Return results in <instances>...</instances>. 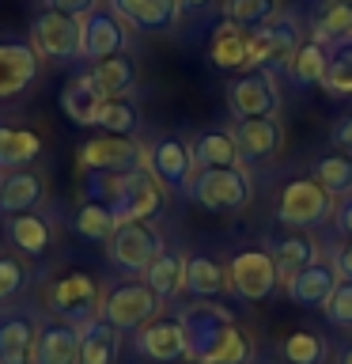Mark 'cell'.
<instances>
[{"mask_svg":"<svg viewBox=\"0 0 352 364\" xmlns=\"http://www.w3.org/2000/svg\"><path fill=\"white\" fill-rule=\"evenodd\" d=\"M186 326V346L193 364H250L254 346L243 330L235 326V318L220 304H189L178 315Z\"/></svg>","mask_w":352,"mask_h":364,"instance_id":"1","label":"cell"},{"mask_svg":"<svg viewBox=\"0 0 352 364\" xmlns=\"http://www.w3.org/2000/svg\"><path fill=\"white\" fill-rule=\"evenodd\" d=\"M87 201H102L114 213L118 224H144L152 220L163 205V186L148 167L136 171H91L87 182Z\"/></svg>","mask_w":352,"mask_h":364,"instance_id":"2","label":"cell"},{"mask_svg":"<svg viewBox=\"0 0 352 364\" xmlns=\"http://www.w3.org/2000/svg\"><path fill=\"white\" fill-rule=\"evenodd\" d=\"M189 198L209 213H238L254 198V182L243 167H209L193 175Z\"/></svg>","mask_w":352,"mask_h":364,"instance_id":"3","label":"cell"},{"mask_svg":"<svg viewBox=\"0 0 352 364\" xmlns=\"http://www.w3.org/2000/svg\"><path fill=\"white\" fill-rule=\"evenodd\" d=\"M159 307H163V300H159L144 281H121V284H114V289L102 296L99 318H102V323H110L118 334H125V330L148 326L155 318Z\"/></svg>","mask_w":352,"mask_h":364,"instance_id":"4","label":"cell"},{"mask_svg":"<svg viewBox=\"0 0 352 364\" xmlns=\"http://www.w3.org/2000/svg\"><path fill=\"white\" fill-rule=\"evenodd\" d=\"M246 42H250V68H269L273 73V68L288 65L292 53L299 50L303 27H299V19H295L292 11H280L277 19L261 23L258 31H250Z\"/></svg>","mask_w":352,"mask_h":364,"instance_id":"5","label":"cell"},{"mask_svg":"<svg viewBox=\"0 0 352 364\" xmlns=\"http://www.w3.org/2000/svg\"><path fill=\"white\" fill-rule=\"evenodd\" d=\"M334 205L337 201L329 198L311 175L292 178L277 198V220L288 224V228H322L329 216H334Z\"/></svg>","mask_w":352,"mask_h":364,"instance_id":"6","label":"cell"},{"mask_svg":"<svg viewBox=\"0 0 352 364\" xmlns=\"http://www.w3.org/2000/svg\"><path fill=\"white\" fill-rule=\"evenodd\" d=\"M227 107L238 122L243 118H269L280 110V91L277 76L269 68H243L231 84H227Z\"/></svg>","mask_w":352,"mask_h":364,"instance_id":"7","label":"cell"},{"mask_svg":"<svg viewBox=\"0 0 352 364\" xmlns=\"http://www.w3.org/2000/svg\"><path fill=\"white\" fill-rule=\"evenodd\" d=\"M99 284L87 273H68V277L53 281L45 289V307L72 326H87L91 318H99Z\"/></svg>","mask_w":352,"mask_h":364,"instance_id":"8","label":"cell"},{"mask_svg":"<svg viewBox=\"0 0 352 364\" xmlns=\"http://www.w3.org/2000/svg\"><path fill=\"white\" fill-rule=\"evenodd\" d=\"M227 284L238 300H265V296L277 292L280 284V273H277V262H273L269 250L261 247H246L227 262Z\"/></svg>","mask_w":352,"mask_h":364,"instance_id":"9","label":"cell"},{"mask_svg":"<svg viewBox=\"0 0 352 364\" xmlns=\"http://www.w3.org/2000/svg\"><path fill=\"white\" fill-rule=\"evenodd\" d=\"M159 250H163V235L148 220L144 224H118V232L106 239V255L114 266L125 273H141V277L159 258Z\"/></svg>","mask_w":352,"mask_h":364,"instance_id":"10","label":"cell"},{"mask_svg":"<svg viewBox=\"0 0 352 364\" xmlns=\"http://www.w3.org/2000/svg\"><path fill=\"white\" fill-rule=\"evenodd\" d=\"M79 167L87 171H136V167H148V148H141L129 136H114V133H102V136H91V141L79 144Z\"/></svg>","mask_w":352,"mask_h":364,"instance_id":"11","label":"cell"},{"mask_svg":"<svg viewBox=\"0 0 352 364\" xmlns=\"http://www.w3.org/2000/svg\"><path fill=\"white\" fill-rule=\"evenodd\" d=\"M125 46H129L125 23L110 8H95L79 19V61H106L114 53H125Z\"/></svg>","mask_w":352,"mask_h":364,"instance_id":"12","label":"cell"},{"mask_svg":"<svg viewBox=\"0 0 352 364\" xmlns=\"http://www.w3.org/2000/svg\"><path fill=\"white\" fill-rule=\"evenodd\" d=\"M148 171L155 175L159 186L189 193V182L197 175V159H193V148L186 141H178V136H159V141L148 148Z\"/></svg>","mask_w":352,"mask_h":364,"instance_id":"13","label":"cell"},{"mask_svg":"<svg viewBox=\"0 0 352 364\" xmlns=\"http://www.w3.org/2000/svg\"><path fill=\"white\" fill-rule=\"evenodd\" d=\"M31 38H34V50L38 53L53 57V61H72V57H79V19L45 8L34 19Z\"/></svg>","mask_w":352,"mask_h":364,"instance_id":"14","label":"cell"},{"mask_svg":"<svg viewBox=\"0 0 352 364\" xmlns=\"http://www.w3.org/2000/svg\"><path fill=\"white\" fill-rule=\"evenodd\" d=\"M136 353L148 360H159V364L186 360L189 346H186V326H182V318H152L148 326H141L136 330Z\"/></svg>","mask_w":352,"mask_h":364,"instance_id":"15","label":"cell"},{"mask_svg":"<svg viewBox=\"0 0 352 364\" xmlns=\"http://www.w3.org/2000/svg\"><path fill=\"white\" fill-rule=\"evenodd\" d=\"M38 76V50L27 42H0V99L27 91Z\"/></svg>","mask_w":352,"mask_h":364,"instance_id":"16","label":"cell"},{"mask_svg":"<svg viewBox=\"0 0 352 364\" xmlns=\"http://www.w3.org/2000/svg\"><path fill=\"white\" fill-rule=\"evenodd\" d=\"M235 144L243 152V159H254V164L273 159L284 144V125L277 114H269V118H243L235 125Z\"/></svg>","mask_w":352,"mask_h":364,"instance_id":"17","label":"cell"},{"mask_svg":"<svg viewBox=\"0 0 352 364\" xmlns=\"http://www.w3.org/2000/svg\"><path fill=\"white\" fill-rule=\"evenodd\" d=\"M31 364H79V326H72V323L38 326Z\"/></svg>","mask_w":352,"mask_h":364,"instance_id":"18","label":"cell"},{"mask_svg":"<svg viewBox=\"0 0 352 364\" xmlns=\"http://www.w3.org/2000/svg\"><path fill=\"white\" fill-rule=\"evenodd\" d=\"M337 284H341V277H337L334 262H329V258H318V262H311L303 273H295V277L284 284V289H288V296H292L299 307H326Z\"/></svg>","mask_w":352,"mask_h":364,"instance_id":"19","label":"cell"},{"mask_svg":"<svg viewBox=\"0 0 352 364\" xmlns=\"http://www.w3.org/2000/svg\"><path fill=\"white\" fill-rule=\"evenodd\" d=\"M110 11L125 27L136 31H163L178 19L182 4L178 0H110Z\"/></svg>","mask_w":352,"mask_h":364,"instance_id":"20","label":"cell"},{"mask_svg":"<svg viewBox=\"0 0 352 364\" xmlns=\"http://www.w3.org/2000/svg\"><path fill=\"white\" fill-rule=\"evenodd\" d=\"M34 318L27 311H0V364H31Z\"/></svg>","mask_w":352,"mask_h":364,"instance_id":"21","label":"cell"},{"mask_svg":"<svg viewBox=\"0 0 352 364\" xmlns=\"http://www.w3.org/2000/svg\"><path fill=\"white\" fill-rule=\"evenodd\" d=\"M102 99L106 95H102L99 84L84 68V73H76L72 80H68V87L61 91V110H65V118L76 122V125H95V114L102 107Z\"/></svg>","mask_w":352,"mask_h":364,"instance_id":"22","label":"cell"},{"mask_svg":"<svg viewBox=\"0 0 352 364\" xmlns=\"http://www.w3.org/2000/svg\"><path fill=\"white\" fill-rule=\"evenodd\" d=\"M243 27H235V23H220V27L212 31V42H209V61L216 68H224V73H238V68H250V42H246Z\"/></svg>","mask_w":352,"mask_h":364,"instance_id":"23","label":"cell"},{"mask_svg":"<svg viewBox=\"0 0 352 364\" xmlns=\"http://www.w3.org/2000/svg\"><path fill=\"white\" fill-rule=\"evenodd\" d=\"M4 232H8V243L16 247V250H23V255H31V258H42L45 250H50V243H53V228L38 213H16V216H8Z\"/></svg>","mask_w":352,"mask_h":364,"instance_id":"24","label":"cell"},{"mask_svg":"<svg viewBox=\"0 0 352 364\" xmlns=\"http://www.w3.org/2000/svg\"><path fill=\"white\" fill-rule=\"evenodd\" d=\"M231 289L227 284V269L209 255H189L186 258V289L193 300H220V296Z\"/></svg>","mask_w":352,"mask_h":364,"instance_id":"25","label":"cell"},{"mask_svg":"<svg viewBox=\"0 0 352 364\" xmlns=\"http://www.w3.org/2000/svg\"><path fill=\"white\" fill-rule=\"evenodd\" d=\"M38 201H42V178L34 175V171L19 167V171H8V175L0 178V213L4 216L31 213Z\"/></svg>","mask_w":352,"mask_h":364,"instance_id":"26","label":"cell"},{"mask_svg":"<svg viewBox=\"0 0 352 364\" xmlns=\"http://www.w3.org/2000/svg\"><path fill=\"white\" fill-rule=\"evenodd\" d=\"M144 284L159 296V300H175V296L186 289V255L163 247L159 258L144 269Z\"/></svg>","mask_w":352,"mask_h":364,"instance_id":"27","label":"cell"},{"mask_svg":"<svg viewBox=\"0 0 352 364\" xmlns=\"http://www.w3.org/2000/svg\"><path fill=\"white\" fill-rule=\"evenodd\" d=\"M87 73H91V80L99 84V91L106 99H125L136 87V65H133L129 53H114V57H106V61H95Z\"/></svg>","mask_w":352,"mask_h":364,"instance_id":"28","label":"cell"},{"mask_svg":"<svg viewBox=\"0 0 352 364\" xmlns=\"http://www.w3.org/2000/svg\"><path fill=\"white\" fill-rule=\"evenodd\" d=\"M318 87L334 99L352 95V34L326 46V73H322V84Z\"/></svg>","mask_w":352,"mask_h":364,"instance_id":"29","label":"cell"},{"mask_svg":"<svg viewBox=\"0 0 352 364\" xmlns=\"http://www.w3.org/2000/svg\"><path fill=\"white\" fill-rule=\"evenodd\" d=\"M189 148H193V159H197V171H209V167H238V159H243V152H238V144H235V133H227V129L201 133Z\"/></svg>","mask_w":352,"mask_h":364,"instance_id":"30","label":"cell"},{"mask_svg":"<svg viewBox=\"0 0 352 364\" xmlns=\"http://www.w3.org/2000/svg\"><path fill=\"white\" fill-rule=\"evenodd\" d=\"M118 341L121 334L102 318H91L79 326V364H114L118 360Z\"/></svg>","mask_w":352,"mask_h":364,"instance_id":"31","label":"cell"},{"mask_svg":"<svg viewBox=\"0 0 352 364\" xmlns=\"http://www.w3.org/2000/svg\"><path fill=\"white\" fill-rule=\"evenodd\" d=\"M352 34V0H322L311 16V38L322 46Z\"/></svg>","mask_w":352,"mask_h":364,"instance_id":"32","label":"cell"},{"mask_svg":"<svg viewBox=\"0 0 352 364\" xmlns=\"http://www.w3.org/2000/svg\"><path fill=\"white\" fill-rule=\"evenodd\" d=\"M273 262H277V273H280V284H288L295 273H303L311 262H318L322 255H318V243L314 239H307V235H288V239H280L277 247L269 250Z\"/></svg>","mask_w":352,"mask_h":364,"instance_id":"33","label":"cell"},{"mask_svg":"<svg viewBox=\"0 0 352 364\" xmlns=\"http://www.w3.org/2000/svg\"><path fill=\"white\" fill-rule=\"evenodd\" d=\"M311 178L322 186L329 198H348L352 193V156L348 152H329L311 164Z\"/></svg>","mask_w":352,"mask_h":364,"instance_id":"34","label":"cell"},{"mask_svg":"<svg viewBox=\"0 0 352 364\" xmlns=\"http://www.w3.org/2000/svg\"><path fill=\"white\" fill-rule=\"evenodd\" d=\"M42 152V136L31 129H8L0 125V171H19L31 159H38Z\"/></svg>","mask_w":352,"mask_h":364,"instance_id":"35","label":"cell"},{"mask_svg":"<svg viewBox=\"0 0 352 364\" xmlns=\"http://www.w3.org/2000/svg\"><path fill=\"white\" fill-rule=\"evenodd\" d=\"M322 73H326V46L318 42V38H303L299 50H295L292 61H288L292 84L314 87V84H322Z\"/></svg>","mask_w":352,"mask_h":364,"instance_id":"36","label":"cell"},{"mask_svg":"<svg viewBox=\"0 0 352 364\" xmlns=\"http://www.w3.org/2000/svg\"><path fill=\"white\" fill-rule=\"evenodd\" d=\"M72 228H76V235L91 239V243H106V239L118 232V220H114V213L102 201H84L72 213Z\"/></svg>","mask_w":352,"mask_h":364,"instance_id":"37","label":"cell"},{"mask_svg":"<svg viewBox=\"0 0 352 364\" xmlns=\"http://www.w3.org/2000/svg\"><path fill=\"white\" fill-rule=\"evenodd\" d=\"M220 11H224L227 23H235V27L258 31L261 23L280 16V0H224Z\"/></svg>","mask_w":352,"mask_h":364,"instance_id":"38","label":"cell"},{"mask_svg":"<svg viewBox=\"0 0 352 364\" xmlns=\"http://www.w3.org/2000/svg\"><path fill=\"white\" fill-rule=\"evenodd\" d=\"M141 125V114L129 99H102V107L95 114V129L114 133V136H129Z\"/></svg>","mask_w":352,"mask_h":364,"instance_id":"39","label":"cell"},{"mask_svg":"<svg viewBox=\"0 0 352 364\" xmlns=\"http://www.w3.org/2000/svg\"><path fill=\"white\" fill-rule=\"evenodd\" d=\"M280 353L288 357V364H322L326 360V341L314 330H295L280 341Z\"/></svg>","mask_w":352,"mask_h":364,"instance_id":"40","label":"cell"},{"mask_svg":"<svg viewBox=\"0 0 352 364\" xmlns=\"http://www.w3.org/2000/svg\"><path fill=\"white\" fill-rule=\"evenodd\" d=\"M322 311H326V318H329L334 326L352 330V281H341V284H337Z\"/></svg>","mask_w":352,"mask_h":364,"instance_id":"41","label":"cell"},{"mask_svg":"<svg viewBox=\"0 0 352 364\" xmlns=\"http://www.w3.org/2000/svg\"><path fill=\"white\" fill-rule=\"evenodd\" d=\"M23 277H27V273H23L19 262L8 258V255H0V304L11 300V296L23 289Z\"/></svg>","mask_w":352,"mask_h":364,"instance_id":"42","label":"cell"},{"mask_svg":"<svg viewBox=\"0 0 352 364\" xmlns=\"http://www.w3.org/2000/svg\"><path fill=\"white\" fill-rule=\"evenodd\" d=\"M45 8L61 11V16H72V19H84L95 8H102V0H45Z\"/></svg>","mask_w":352,"mask_h":364,"instance_id":"43","label":"cell"},{"mask_svg":"<svg viewBox=\"0 0 352 364\" xmlns=\"http://www.w3.org/2000/svg\"><path fill=\"white\" fill-rule=\"evenodd\" d=\"M334 228H337V235H345V239H352V193L348 198H337V205H334Z\"/></svg>","mask_w":352,"mask_h":364,"instance_id":"44","label":"cell"},{"mask_svg":"<svg viewBox=\"0 0 352 364\" xmlns=\"http://www.w3.org/2000/svg\"><path fill=\"white\" fill-rule=\"evenodd\" d=\"M329 141H334V148H337V152H348V156H352V114H348V118H341V122L334 125V133H329Z\"/></svg>","mask_w":352,"mask_h":364,"instance_id":"45","label":"cell"},{"mask_svg":"<svg viewBox=\"0 0 352 364\" xmlns=\"http://www.w3.org/2000/svg\"><path fill=\"white\" fill-rule=\"evenodd\" d=\"M329 262H334V269H337L341 281H352V243H341L334 255H329Z\"/></svg>","mask_w":352,"mask_h":364,"instance_id":"46","label":"cell"},{"mask_svg":"<svg viewBox=\"0 0 352 364\" xmlns=\"http://www.w3.org/2000/svg\"><path fill=\"white\" fill-rule=\"evenodd\" d=\"M178 4H182V8H193V11H201V8H209L212 0H178Z\"/></svg>","mask_w":352,"mask_h":364,"instance_id":"47","label":"cell"},{"mask_svg":"<svg viewBox=\"0 0 352 364\" xmlns=\"http://www.w3.org/2000/svg\"><path fill=\"white\" fill-rule=\"evenodd\" d=\"M337 364H352V341H348V346L337 353Z\"/></svg>","mask_w":352,"mask_h":364,"instance_id":"48","label":"cell"}]
</instances>
